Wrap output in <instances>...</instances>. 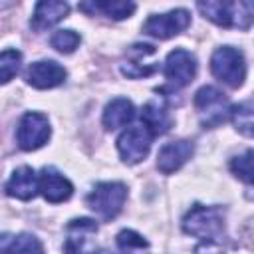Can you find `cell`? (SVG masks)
Instances as JSON below:
<instances>
[{"label": "cell", "mask_w": 254, "mask_h": 254, "mask_svg": "<svg viewBox=\"0 0 254 254\" xmlns=\"http://www.w3.org/2000/svg\"><path fill=\"white\" fill-rule=\"evenodd\" d=\"M196 8L204 18L222 26L246 30L254 24V2L248 0H230V2H198Z\"/></svg>", "instance_id": "cell-1"}, {"label": "cell", "mask_w": 254, "mask_h": 254, "mask_svg": "<svg viewBox=\"0 0 254 254\" xmlns=\"http://www.w3.org/2000/svg\"><path fill=\"white\" fill-rule=\"evenodd\" d=\"M183 228L187 234L196 236L204 242H216L224 234V214L216 206L194 204L187 212L183 220Z\"/></svg>", "instance_id": "cell-2"}, {"label": "cell", "mask_w": 254, "mask_h": 254, "mask_svg": "<svg viewBox=\"0 0 254 254\" xmlns=\"http://www.w3.org/2000/svg\"><path fill=\"white\" fill-rule=\"evenodd\" d=\"M127 198V187L123 183H99L93 187V190L87 194V206L97 212L101 218L111 220L115 218Z\"/></svg>", "instance_id": "cell-3"}, {"label": "cell", "mask_w": 254, "mask_h": 254, "mask_svg": "<svg viewBox=\"0 0 254 254\" xmlns=\"http://www.w3.org/2000/svg\"><path fill=\"white\" fill-rule=\"evenodd\" d=\"M212 73L230 87H240L246 77V62L240 50L222 46L210 58Z\"/></svg>", "instance_id": "cell-4"}, {"label": "cell", "mask_w": 254, "mask_h": 254, "mask_svg": "<svg viewBox=\"0 0 254 254\" xmlns=\"http://www.w3.org/2000/svg\"><path fill=\"white\" fill-rule=\"evenodd\" d=\"M194 107L200 117V123L204 127H218L226 121L230 107L228 99L224 97L222 91H218L212 85H204L196 91L194 95Z\"/></svg>", "instance_id": "cell-5"}, {"label": "cell", "mask_w": 254, "mask_h": 254, "mask_svg": "<svg viewBox=\"0 0 254 254\" xmlns=\"http://www.w3.org/2000/svg\"><path fill=\"white\" fill-rule=\"evenodd\" d=\"M50 135H52V129H50L48 117L42 115V113L30 111L18 123L16 141H18V147L20 149H24V151H36V149H40L42 145L48 143Z\"/></svg>", "instance_id": "cell-6"}, {"label": "cell", "mask_w": 254, "mask_h": 254, "mask_svg": "<svg viewBox=\"0 0 254 254\" xmlns=\"http://www.w3.org/2000/svg\"><path fill=\"white\" fill-rule=\"evenodd\" d=\"M97 222L91 218H75L65 226L64 254H95Z\"/></svg>", "instance_id": "cell-7"}, {"label": "cell", "mask_w": 254, "mask_h": 254, "mask_svg": "<svg viewBox=\"0 0 254 254\" xmlns=\"http://www.w3.org/2000/svg\"><path fill=\"white\" fill-rule=\"evenodd\" d=\"M151 131L145 125L125 129L117 139V151L127 165L141 163L151 149Z\"/></svg>", "instance_id": "cell-8"}, {"label": "cell", "mask_w": 254, "mask_h": 254, "mask_svg": "<svg viewBox=\"0 0 254 254\" xmlns=\"http://www.w3.org/2000/svg\"><path fill=\"white\" fill-rule=\"evenodd\" d=\"M189 24H190V14L183 8H177L167 14L149 16L147 22L143 24V32L153 38H159V40H169V38L181 34Z\"/></svg>", "instance_id": "cell-9"}, {"label": "cell", "mask_w": 254, "mask_h": 254, "mask_svg": "<svg viewBox=\"0 0 254 254\" xmlns=\"http://www.w3.org/2000/svg\"><path fill=\"white\" fill-rule=\"evenodd\" d=\"M157 54L155 46L151 44H135L127 50L125 60L121 62V73L133 79L147 77L159 69V64L153 60Z\"/></svg>", "instance_id": "cell-10"}, {"label": "cell", "mask_w": 254, "mask_h": 254, "mask_svg": "<svg viewBox=\"0 0 254 254\" xmlns=\"http://www.w3.org/2000/svg\"><path fill=\"white\" fill-rule=\"evenodd\" d=\"M196 73V60L190 52L177 48L167 56L165 62V75L175 87H185L192 81Z\"/></svg>", "instance_id": "cell-11"}, {"label": "cell", "mask_w": 254, "mask_h": 254, "mask_svg": "<svg viewBox=\"0 0 254 254\" xmlns=\"http://www.w3.org/2000/svg\"><path fill=\"white\" fill-rule=\"evenodd\" d=\"M192 151H194V145L187 139L171 141L161 147V151L157 155V169L163 175H171V173L179 171L192 157Z\"/></svg>", "instance_id": "cell-12"}, {"label": "cell", "mask_w": 254, "mask_h": 254, "mask_svg": "<svg viewBox=\"0 0 254 254\" xmlns=\"http://www.w3.org/2000/svg\"><path fill=\"white\" fill-rule=\"evenodd\" d=\"M64 79H65V69L58 62H52V60L36 62L26 71V81L36 89L56 87V85L64 83Z\"/></svg>", "instance_id": "cell-13"}, {"label": "cell", "mask_w": 254, "mask_h": 254, "mask_svg": "<svg viewBox=\"0 0 254 254\" xmlns=\"http://www.w3.org/2000/svg\"><path fill=\"white\" fill-rule=\"evenodd\" d=\"M38 187H40V192L46 200L50 202H64L71 196L73 192V187L71 183L62 175L58 173L56 169L52 167H46L42 169L40 177H38Z\"/></svg>", "instance_id": "cell-14"}, {"label": "cell", "mask_w": 254, "mask_h": 254, "mask_svg": "<svg viewBox=\"0 0 254 254\" xmlns=\"http://www.w3.org/2000/svg\"><path fill=\"white\" fill-rule=\"evenodd\" d=\"M36 190H40V187H38V179L32 167L16 169L6 183V194L20 198V200H30L36 194Z\"/></svg>", "instance_id": "cell-15"}, {"label": "cell", "mask_w": 254, "mask_h": 254, "mask_svg": "<svg viewBox=\"0 0 254 254\" xmlns=\"http://www.w3.org/2000/svg\"><path fill=\"white\" fill-rule=\"evenodd\" d=\"M69 12V6L65 2H58V0H44L38 2L32 14V28L34 30H46L54 24H58L60 20H64Z\"/></svg>", "instance_id": "cell-16"}, {"label": "cell", "mask_w": 254, "mask_h": 254, "mask_svg": "<svg viewBox=\"0 0 254 254\" xmlns=\"http://www.w3.org/2000/svg\"><path fill=\"white\" fill-rule=\"evenodd\" d=\"M141 117H143V123L145 127L151 131V135H163L171 129L173 125V119H171V113L167 111V107L163 103H159L157 99H151L143 105V111H141Z\"/></svg>", "instance_id": "cell-17"}, {"label": "cell", "mask_w": 254, "mask_h": 254, "mask_svg": "<svg viewBox=\"0 0 254 254\" xmlns=\"http://www.w3.org/2000/svg\"><path fill=\"white\" fill-rule=\"evenodd\" d=\"M133 117H135L133 103L125 97H117L107 103V107L103 111V125H105V129H117V127L127 125Z\"/></svg>", "instance_id": "cell-18"}, {"label": "cell", "mask_w": 254, "mask_h": 254, "mask_svg": "<svg viewBox=\"0 0 254 254\" xmlns=\"http://www.w3.org/2000/svg\"><path fill=\"white\" fill-rule=\"evenodd\" d=\"M79 10H83L87 14L101 12L107 18L123 20V18H129L135 12V4L133 2H121V0H113V2L111 0H103V2H81L79 4Z\"/></svg>", "instance_id": "cell-19"}, {"label": "cell", "mask_w": 254, "mask_h": 254, "mask_svg": "<svg viewBox=\"0 0 254 254\" xmlns=\"http://www.w3.org/2000/svg\"><path fill=\"white\" fill-rule=\"evenodd\" d=\"M2 254H44L40 240L32 234L4 236L2 238Z\"/></svg>", "instance_id": "cell-20"}, {"label": "cell", "mask_w": 254, "mask_h": 254, "mask_svg": "<svg viewBox=\"0 0 254 254\" xmlns=\"http://www.w3.org/2000/svg\"><path fill=\"white\" fill-rule=\"evenodd\" d=\"M230 117H232V123L236 127V131L254 139V105L240 103V105L230 109Z\"/></svg>", "instance_id": "cell-21"}, {"label": "cell", "mask_w": 254, "mask_h": 254, "mask_svg": "<svg viewBox=\"0 0 254 254\" xmlns=\"http://www.w3.org/2000/svg\"><path fill=\"white\" fill-rule=\"evenodd\" d=\"M230 171L240 181H244L248 185H254V149H248L242 155L234 157L230 161Z\"/></svg>", "instance_id": "cell-22"}, {"label": "cell", "mask_w": 254, "mask_h": 254, "mask_svg": "<svg viewBox=\"0 0 254 254\" xmlns=\"http://www.w3.org/2000/svg\"><path fill=\"white\" fill-rule=\"evenodd\" d=\"M22 54L18 50H4L0 56V81L8 83L20 69Z\"/></svg>", "instance_id": "cell-23"}, {"label": "cell", "mask_w": 254, "mask_h": 254, "mask_svg": "<svg viewBox=\"0 0 254 254\" xmlns=\"http://www.w3.org/2000/svg\"><path fill=\"white\" fill-rule=\"evenodd\" d=\"M79 42H81V38H79V34L73 32V30H58V32L52 36V40H50L52 48H56V50L62 52V54L73 52V50L79 46Z\"/></svg>", "instance_id": "cell-24"}, {"label": "cell", "mask_w": 254, "mask_h": 254, "mask_svg": "<svg viewBox=\"0 0 254 254\" xmlns=\"http://www.w3.org/2000/svg\"><path fill=\"white\" fill-rule=\"evenodd\" d=\"M117 246L123 252H141L143 248H147V240L135 230H121L117 234Z\"/></svg>", "instance_id": "cell-25"}, {"label": "cell", "mask_w": 254, "mask_h": 254, "mask_svg": "<svg viewBox=\"0 0 254 254\" xmlns=\"http://www.w3.org/2000/svg\"><path fill=\"white\" fill-rule=\"evenodd\" d=\"M101 254H109V252H101Z\"/></svg>", "instance_id": "cell-26"}]
</instances>
